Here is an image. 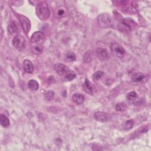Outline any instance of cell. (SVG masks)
Wrapping results in <instances>:
<instances>
[{
    "label": "cell",
    "mask_w": 151,
    "mask_h": 151,
    "mask_svg": "<svg viewBox=\"0 0 151 151\" xmlns=\"http://www.w3.org/2000/svg\"><path fill=\"white\" fill-rule=\"evenodd\" d=\"M36 12L38 17L42 21L48 19L50 15V11L48 4L45 1L38 2L36 6Z\"/></svg>",
    "instance_id": "cell-1"
},
{
    "label": "cell",
    "mask_w": 151,
    "mask_h": 151,
    "mask_svg": "<svg viewBox=\"0 0 151 151\" xmlns=\"http://www.w3.org/2000/svg\"><path fill=\"white\" fill-rule=\"evenodd\" d=\"M137 26V24L130 18L123 19L117 25L118 29L124 33H129L134 29Z\"/></svg>",
    "instance_id": "cell-2"
},
{
    "label": "cell",
    "mask_w": 151,
    "mask_h": 151,
    "mask_svg": "<svg viewBox=\"0 0 151 151\" xmlns=\"http://www.w3.org/2000/svg\"><path fill=\"white\" fill-rule=\"evenodd\" d=\"M97 23L102 28H109L113 25V21L111 17L108 14H101L97 17Z\"/></svg>",
    "instance_id": "cell-3"
},
{
    "label": "cell",
    "mask_w": 151,
    "mask_h": 151,
    "mask_svg": "<svg viewBox=\"0 0 151 151\" xmlns=\"http://www.w3.org/2000/svg\"><path fill=\"white\" fill-rule=\"evenodd\" d=\"M12 44L18 51H23L26 46V41L25 38L21 35H16L12 40Z\"/></svg>",
    "instance_id": "cell-4"
},
{
    "label": "cell",
    "mask_w": 151,
    "mask_h": 151,
    "mask_svg": "<svg viewBox=\"0 0 151 151\" xmlns=\"http://www.w3.org/2000/svg\"><path fill=\"white\" fill-rule=\"evenodd\" d=\"M110 50L111 54L117 58H122L126 53V51L124 48L121 45L116 42H112L111 44Z\"/></svg>",
    "instance_id": "cell-5"
},
{
    "label": "cell",
    "mask_w": 151,
    "mask_h": 151,
    "mask_svg": "<svg viewBox=\"0 0 151 151\" xmlns=\"http://www.w3.org/2000/svg\"><path fill=\"white\" fill-rule=\"evenodd\" d=\"M17 17L23 29V31L25 34H27L31 29V22L29 19L27 17L21 14H18Z\"/></svg>",
    "instance_id": "cell-6"
},
{
    "label": "cell",
    "mask_w": 151,
    "mask_h": 151,
    "mask_svg": "<svg viewBox=\"0 0 151 151\" xmlns=\"http://www.w3.org/2000/svg\"><path fill=\"white\" fill-rule=\"evenodd\" d=\"M96 55L97 57L101 61L107 60L109 58V54L108 51L104 48H97L96 50Z\"/></svg>",
    "instance_id": "cell-7"
},
{
    "label": "cell",
    "mask_w": 151,
    "mask_h": 151,
    "mask_svg": "<svg viewBox=\"0 0 151 151\" xmlns=\"http://www.w3.org/2000/svg\"><path fill=\"white\" fill-rule=\"evenodd\" d=\"M55 72L60 76H65L70 71L68 67L61 63H57L54 65Z\"/></svg>",
    "instance_id": "cell-8"
},
{
    "label": "cell",
    "mask_w": 151,
    "mask_h": 151,
    "mask_svg": "<svg viewBox=\"0 0 151 151\" xmlns=\"http://www.w3.org/2000/svg\"><path fill=\"white\" fill-rule=\"evenodd\" d=\"M45 39V36L44 34L41 31L35 32L31 37V42L34 44H39L44 41Z\"/></svg>",
    "instance_id": "cell-9"
},
{
    "label": "cell",
    "mask_w": 151,
    "mask_h": 151,
    "mask_svg": "<svg viewBox=\"0 0 151 151\" xmlns=\"http://www.w3.org/2000/svg\"><path fill=\"white\" fill-rule=\"evenodd\" d=\"M121 11L124 13L133 14L136 13V8L132 4H129V2L127 1L122 6Z\"/></svg>",
    "instance_id": "cell-10"
},
{
    "label": "cell",
    "mask_w": 151,
    "mask_h": 151,
    "mask_svg": "<svg viewBox=\"0 0 151 151\" xmlns=\"http://www.w3.org/2000/svg\"><path fill=\"white\" fill-rule=\"evenodd\" d=\"M8 31L11 35H16L19 32V28L15 21H12L9 22L8 26Z\"/></svg>",
    "instance_id": "cell-11"
},
{
    "label": "cell",
    "mask_w": 151,
    "mask_h": 151,
    "mask_svg": "<svg viewBox=\"0 0 151 151\" xmlns=\"http://www.w3.org/2000/svg\"><path fill=\"white\" fill-rule=\"evenodd\" d=\"M147 75L141 73H136L133 74L132 77V81L134 83H143L146 80Z\"/></svg>",
    "instance_id": "cell-12"
},
{
    "label": "cell",
    "mask_w": 151,
    "mask_h": 151,
    "mask_svg": "<svg viewBox=\"0 0 151 151\" xmlns=\"http://www.w3.org/2000/svg\"><path fill=\"white\" fill-rule=\"evenodd\" d=\"M94 119L101 122H106L109 120L108 115L104 112L102 111H97L94 114Z\"/></svg>",
    "instance_id": "cell-13"
},
{
    "label": "cell",
    "mask_w": 151,
    "mask_h": 151,
    "mask_svg": "<svg viewBox=\"0 0 151 151\" xmlns=\"http://www.w3.org/2000/svg\"><path fill=\"white\" fill-rule=\"evenodd\" d=\"M83 88L84 91L88 94H92L94 91V87L92 85L91 83L88 81L87 78L86 79L83 85Z\"/></svg>",
    "instance_id": "cell-14"
},
{
    "label": "cell",
    "mask_w": 151,
    "mask_h": 151,
    "mask_svg": "<svg viewBox=\"0 0 151 151\" xmlns=\"http://www.w3.org/2000/svg\"><path fill=\"white\" fill-rule=\"evenodd\" d=\"M24 69L27 73H32L34 71V67L32 62L28 60H25L23 63Z\"/></svg>",
    "instance_id": "cell-15"
},
{
    "label": "cell",
    "mask_w": 151,
    "mask_h": 151,
    "mask_svg": "<svg viewBox=\"0 0 151 151\" xmlns=\"http://www.w3.org/2000/svg\"><path fill=\"white\" fill-rule=\"evenodd\" d=\"M72 100L76 104H81L84 101V97L80 93H76L72 97Z\"/></svg>",
    "instance_id": "cell-16"
},
{
    "label": "cell",
    "mask_w": 151,
    "mask_h": 151,
    "mask_svg": "<svg viewBox=\"0 0 151 151\" xmlns=\"http://www.w3.org/2000/svg\"><path fill=\"white\" fill-rule=\"evenodd\" d=\"M0 123L4 127H8L10 125V122L9 119L4 114L0 115Z\"/></svg>",
    "instance_id": "cell-17"
},
{
    "label": "cell",
    "mask_w": 151,
    "mask_h": 151,
    "mask_svg": "<svg viewBox=\"0 0 151 151\" xmlns=\"http://www.w3.org/2000/svg\"><path fill=\"white\" fill-rule=\"evenodd\" d=\"M32 51L37 55H40L43 52V47L40 44H36L32 47Z\"/></svg>",
    "instance_id": "cell-18"
},
{
    "label": "cell",
    "mask_w": 151,
    "mask_h": 151,
    "mask_svg": "<svg viewBox=\"0 0 151 151\" xmlns=\"http://www.w3.org/2000/svg\"><path fill=\"white\" fill-rule=\"evenodd\" d=\"M28 87L33 90H37L39 88V84L38 82L35 80H31L28 83Z\"/></svg>",
    "instance_id": "cell-19"
},
{
    "label": "cell",
    "mask_w": 151,
    "mask_h": 151,
    "mask_svg": "<svg viewBox=\"0 0 151 151\" xmlns=\"http://www.w3.org/2000/svg\"><path fill=\"white\" fill-rule=\"evenodd\" d=\"M92 51L91 50L87 51L83 56V60L86 63H90L92 60Z\"/></svg>",
    "instance_id": "cell-20"
},
{
    "label": "cell",
    "mask_w": 151,
    "mask_h": 151,
    "mask_svg": "<svg viewBox=\"0 0 151 151\" xmlns=\"http://www.w3.org/2000/svg\"><path fill=\"white\" fill-rule=\"evenodd\" d=\"M104 72L103 71H97L96 73H94L92 76L93 80L95 81H98L102 78V77L104 76Z\"/></svg>",
    "instance_id": "cell-21"
},
{
    "label": "cell",
    "mask_w": 151,
    "mask_h": 151,
    "mask_svg": "<svg viewBox=\"0 0 151 151\" xmlns=\"http://www.w3.org/2000/svg\"><path fill=\"white\" fill-rule=\"evenodd\" d=\"M133 126V121L132 120H129L126 121L123 124V129L124 130H130Z\"/></svg>",
    "instance_id": "cell-22"
},
{
    "label": "cell",
    "mask_w": 151,
    "mask_h": 151,
    "mask_svg": "<svg viewBox=\"0 0 151 151\" xmlns=\"http://www.w3.org/2000/svg\"><path fill=\"white\" fill-rule=\"evenodd\" d=\"M115 109L117 111H124L126 110H127V106L125 103H117L116 106H115Z\"/></svg>",
    "instance_id": "cell-23"
},
{
    "label": "cell",
    "mask_w": 151,
    "mask_h": 151,
    "mask_svg": "<svg viewBox=\"0 0 151 151\" xmlns=\"http://www.w3.org/2000/svg\"><path fill=\"white\" fill-rule=\"evenodd\" d=\"M137 97H138L137 94L135 91H130L127 95V99L129 100H131V101L136 100Z\"/></svg>",
    "instance_id": "cell-24"
},
{
    "label": "cell",
    "mask_w": 151,
    "mask_h": 151,
    "mask_svg": "<svg viewBox=\"0 0 151 151\" xmlns=\"http://www.w3.org/2000/svg\"><path fill=\"white\" fill-rule=\"evenodd\" d=\"M76 77V75L75 73H74L73 72L69 71V72L65 75V80H67V81H71V80H73Z\"/></svg>",
    "instance_id": "cell-25"
},
{
    "label": "cell",
    "mask_w": 151,
    "mask_h": 151,
    "mask_svg": "<svg viewBox=\"0 0 151 151\" xmlns=\"http://www.w3.org/2000/svg\"><path fill=\"white\" fill-rule=\"evenodd\" d=\"M54 96V93L52 91H48L45 94V99L47 100H51Z\"/></svg>",
    "instance_id": "cell-26"
},
{
    "label": "cell",
    "mask_w": 151,
    "mask_h": 151,
    "mask_svg": "<svg viewBox=\"0 0 151 151\" xmlns=\"http://www.w3.org/2000/svg\"><path fill=\"white\" fill-rule=\"evenodd\" d=\"M66 58L67 59L70 61H75L76 59V55L74 54V53H73V52H69L66 55Z\"/></svg>",
    "instance_id": "cell-27"
},
{
    "label": "cell",
    "mask_w": 151,
    "mask_h": 151,
    "mask_svg": "<svg viewBox=\"0 0 151 151\" xmlns=\"http://www.w3.org/2000/svg\"><path fill=\"white\" fill-rule=\"evenodd\" d=\"M65 14V11L63 9H59L57 11V15L60 17H63Z\"/></svg>",
    "instance_id": "cell-28"
}]
</instances>
